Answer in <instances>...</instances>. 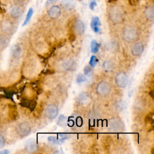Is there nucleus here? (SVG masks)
Returning <instances> with one entry per match:
<instances>
[{
	"label": "nucleus",
	"mask_w": 154,
	"mask_h": 154,
	"mask_svg": "<svg viewBox=\"0 0 154 154\" xmlns=\"http://www.w3.org/2000/svg\"><path fill=\"white\" fill-rule=\"evenodd\" d=\"M97 62H98V60H97V57L94 55H92L90 58V60L89 61V64L91 67H94L96 66Z\"/></svg>",
	"instance_id": "obj_25"
},
{
	"label": "nucleus",
	"mask_w": 154,
	"mask_h": 154,
	"mask_svg": "<svg viewBox=\"0 0 154 154\" xmlns=\"http://www.w3.org/2000/svg\"><path fill=\"white\" fill-rule=\"evenodd\" d=\"M73 28L75 32L78 35H81L84 33L85 30V26L84 23L80 19H76L73 25Z\"/></svg>",
	"instance_id": "obj_11"
},
{
	"label": "nucleus",
	"mask_w": 154,
	"mask_h": 154,
	"mask_svg": "<svg viewBox=\"0 0 154 154\" xmlns=\"http://www.w3.org/2000/svg\"><path fill=\"white\" fill-rule=\"evenodd\" d=\"M100 26H101V23L100 22L99 18L97 16H94L92 17L90 22V27L95 33H98L100 31Z\"/></svg>",
	"instance_id": "obj_12"
},
{
	"label": "nucleus",
	"mask_w": 154,
	"mask_h": 154,
	"mask_svg": "<svg viewBox=\"0 0 154 154\" xmlns=\"http://www.w3.org/2000/svg\"><path fill=\"white\" fill-rule=\"evenodd\" d=\"M33 13H34V11H33V9L32 8H29L27 13H26V17H25V19L24 20V22L22 24V26H25L26 25L30 20V19H31V17L33 14Z\"/></svg>",
	"instance_id": "obj_20"
},
{
	"label": "nucleus",
	"mask_w": 154,
	"mask_h": 154,
	"mask_svg": "<svg viewBox=\"0 0 154 154\" xmlns=\"http://www.w3.org/2000/svg\"><path fill=\"white\" fill-rule=\"evenodd\" d=\"M122 35L123 39L128 42H135L138 37V33L137 29L132 25H126L123 29Z\"/></svg>",
	"instance_id": "obj_1"
},
{
	"label": "nucleus",
	"mask_w": 154,
	"mask_h": 154,
	"mask_svg": "<svg viewBox=\"0 0 154 154\" xmlns=\"http://www.w3.org/2000/svg\"><path fill=\"white\" fill-rule=\"evenodd\" d=\"M152 93H153V90L150 91V93H149V94H150V96H151V97H153V95Z\"/></svg>",
	"instance_id": "obj_34"
},
{
	"label": "nucleus",
	"mask_w": 154,
	"mask_h": 154,
	"mask_svg": "<svg viewBox=\"0 0 154 154\" xmlns=\"http://www.w3.org/2000/svg\"><path fill=\"white\" fill-rule=\"evenodd\" d=\"M45 113L48 119L52 120L57 116L58 113V109L55 105L50 104L46 106Z\"/></svg>",
	"instance_id": "obj_6"
},
{
	"label": "nucleus",
	"mask_w": 154,
	"mask_h": 154,
	"mask_svg": "<svg viewBox=\"0 0 154 154\" xmlns=\"http://www.w3.org/2000/svg\"><path fill=\"white\" fill-rule=\"evenodd\" d=\"M8 12L11 17L13 19H17L22 16L23 10L20 6L18 5H14L10 8Z\"/></svg>",
	"instance_id": "obj_8"
},
{
	"label": "nucleus",
	"mask_w": 154,
	"mask_h": 154,
	"mask_svg": "<svg viewBox=\"0 0 154 154\" xmlns=\"http://www.w3.org/2000/svg\"><path fill=\"white\" fill-rule=\"evenodd\" d=\"M78 102L82 105H88L90 102V96L87 93H81L78 97Z\"/></svg>",
	"instance_id": "obj_14"
},
{
	"label": "nucleus",
	"mask_w": 154,
	"mask_h": 154,
	"mask_svg": "<svg viewBox=\"0 0 154 154\" xmlns=\"http://www.w3.org/2000/svg\"><path fill=\"white\" fill-rule=\"evenodd\" d=\"M100 43H97V42L95 40H93L90 44V48H91V52L93 54H95L98 52L100 46Z\"/></svg>",
	"instance_id": "obj_18"
},
{
	"label": "nucleus",
	"mask_w": 154,
	"mask_h": 154,
	"mask_svg": "<svg viewBox=\"0 0 154 154\" xmlns=\"http://www.w3.org/2000/svg\"><path fill=\"white\" fill-rule=\"evenodd\" d=\"M86 81V78L84 75H82V74H78L76 76V82L78 84L82 83L84 81Z\"/></svg>",
	"instance_id": "obj_26"
},
{
	"label": "nucleus",
	"mask_w": 154,
	"mask_h": 154,
	"mask_svg": "<svg viewBox=\"0 0 154 154\" xmlns=\"http://www.w3.org/2000/svg\"><path fill=\"white\" fill-rule=\"evenodd\" d=\"M1 28L4 32L10 34L14 29V24L10 19H4L1 23Z\"/></svg>",
	"instance_id": "obj_7"
},
{
	"label": "nucleus",
	"mask_w": 154,
	"mask_h": 154,
	"mask_svg": "<svg viewBox=\"0 0 154 154\" xmlns=\"http://www.w3.org/2000/svg\"><path fill=\"white\" fill-rule=\"evenodd\" d=\"M108 14L111 21L115 24L121 22L123 19V12L119 7L112 6L110 7Z\"/></svg>",
	"instance_id": "obj_2"
},
{
	"label": "nucleus",
	"mask_w": 154,
	"mask_h": 154,
	"mask_svg": "<svg viewBox=\"0 0 154 154\" xmlns=\"http://www.w3.org/2000/svg\"><path fill=\"white\" fill-rule=\"evenodd\" d=\"M11 52L14 57L17 58L21 55L22 49L19 45H14L11 49Z\"/></svg>",
	"instance_id": "obj_17"
},
{
	"label": "nucleus",
	"mask_w": 154,
	"mask_h": 154,
	"mask_svg": "<svg viewBox=\"0 0 154 154\" xmlns=\"http://www.w3.org/2000/svg\"><path fill=\"white\" fill-rule=\"evenodd\" d=\"M35 105H36V102L34 100L25 101L23 103V106H27L28 108H29L32 111L34 109V108L35 107Z\"/></svg>",
	"instance_id": "obj_23"
},
{
	"label": "nucleus",
	"mask_w": 154,
	"mask_h": 154,
	"mask_svg": "<svg viewBox=\"0 0 154 154\" xmlns=\"http://www.w3.org/2000/svg\"><path fill=\"white\" fill-rule=\"evenodd\" d=\"M8 153V151L7 150H4L2 151H0V154H7Z\"/></svg>",
	"instance_id": "obj_31"
},
{
	"label": "nucleus",
	"mask_w": 154,
	"mask_h": 154,
	"mask_svg": "<svg viewBox=\"0 0 154 154\" xmlns=\"http://www.w3.org/2000/svg\"><path fill=\"white\" fill-rule=\"evenodd\" d=\"M96 5H97V4H96V1H91V2H90V8L92 10H94V8Z\"/></svg>",
	"instance_id": "obj_30"
},
{
	"label": "nucleus",
	"mask_w": 154,
	"mask_h": 154,
	"mask_svg": "<svg viewBox=\"0 0 154 154\" xmlns=\"http://www.w3.org/2000/svg\"><path fill=\"white\" fill-rule=\"evenodd\" d=\"M144 45L141 42L135 43L131 48V53L134 56H140L143 52Z\"/></svg>",
	"instance_id": "obj_10"
},
{
	"label": "nucleus",
	"mask_w": 154,
	"mask_h": 154,
	"mask_svg": "<svg viewBox=\"0 0 154 154\" xmlns=\"http://www.w3.org/2000/svg\"><path fill=\"white\" fill-rule=\"evenodd\" d=\"M102 67L105 72H110L113 68V65L110 61H105L103 63Z\"/></svg>",
	"instance_id": "obj_22"
},
{
	"label": "nucleus",
	"mask_w": 154,
	"mask_h": 154,
	"mask_svg": "<svg viewBox=\"0 0 154 154\" xmlns=\"http://www.w3.org/2000/svg\"><path fill=\"white\" fill-rule=\"evenodd\" d=\"M146 120L147 121H148L149 122H151L152 123H153V112H152L151 114H149V115H148V116L146 117Z\"/></svg>",
	"instance_id": "obj_29"
},
{
	"label": "nucleus",
	"mask_w": 154,
	"mask_h": 154,
	"mask_svg": "<svg viewBox=\"0 0 154 154\" xmlns=\"http://www.w3.org/2000/svg\"><path fill=\"white\" fill-rule=\"evenodd\" d=\"M25 150L29 152V153H33L35 152L38 149V146L37 143L33 141V140H29L28 141L25 146Z\"/></svg>",
	"instance_id": "obj_15"
},
{
	"label": "nucleus",
	"mask_w": 154,
	"mask_h": 154,
	"mask_svg": "<svg viewBox=\"0 0 154 154\" xmlns=\"http://www.w3.org/2000/svg\"><path fill=\"white\" fill-rule=\"evenodd\" d=\"M57 0H48V1L50 2V3H54V2H56Z\"/></svg>",
	"instance_id": "obj_32"
},
{
	"label": "nucleus",
	"mask_w": 154,
	"mask_h": 154,
	"mask_svg": "<svg viewBox=\"0 0 154 154\" xmlns=\"http://www.w3.org/2000/svg\"><path fill=\"white\" fill-rule=\"evenodd\" d=\"M129 82L128 75L124 72L117 73L115 76V83L120 88H125L127 86Z\"/></svg>",
	"instance_id": "obj_4"
},
{
	"label": "nucleus",
	"mask_w": 154,
	"mask_h": 154,
	"mask_svg": "<svg viewBox=\"0 0 154 154\" xmlns=\"http://www.w3.org/2000/svg\"><path fill=\"white\" fill-rule=\"evenodd\" d=\"M16 131L18 135L22 137L27 136L31 132L30 125L26 122L20 123L16 127Z\"/></svg>",
	"instance_id": "obj_5"
},
{
	"label": "nucleus",
	"mask_w": 154,
	"mask_h": 154,
	"mask_svg": "<svg viewBox=\"0 0 154 154\" xmlns=\"http://www.w3.org/2000/svg\"><path fill=\"white\" fill-rule=\"evenodd\" d=\"M96 91L99 95L101 96H106L110 93L111 87L108 82L102 81L97 84Z\"/></svg>",
	"instance_id": "obj_3"
},
{
	"label": "nucleus",
	"mask_w": 154,
	"mask_h": 154,
	"mask_svg": "<svg viewBox=\"0 0 154 154\" xmlns=\"http://www.w3.org/2000/svg\"><path fill=\"white\" fill-rule=\"evenodd\" d=\"M109 129L112 131H120L123 128L121 122L116 119H112L109 121Z\"/></svg>",
	"instance_id": "obj_13"
},
{
	"label": "nucleus",
	"mask_w": 154,
	"mask_h": 154,
	"mask_svg": "<svg viewBox=\"0 0 154 154\" xmlns=\"http://www.w3.org/2000/svg\"><path fill=\"white\" fill-rule=\"evenodd\" d=\"M5 144V139L2 135L0 134V149L2 148Z\"/></svg>",
	"instance_id": "obj_28"
},
{
	"label": "nucleus",
	"mask_w": 154,
	"mask_h": 154,
	"mask_svg": "<svg viewBox=\"0 0 154 154\" xmlns=\"http://www.w3.org/2000/svg\"><path fill=\"white\" fill-rule=\"evenodd\" d=\"M64 140H65V138H64L61 137L60 138H57L56 137H52V136L49 137L48 138V140L49 142L53 143L56 144H60L62 143Z\"/></svg>",
	"instance_id": "obj_21"
},
{
	"label": "nucleus",
	"mask_w": 154,
	"mask_h": 154,
	"mask_svg": "<svg viewBox=\"0 0 154 154\" xmlns=\"http://www.w3.org/2000/svg\"><path fill=\"white\" fill-rule=\"evenodd\" d=\"M144 15L147 19L152 20L154 18V7L153 5L147 6L144 10Z\"/></svg>",
	"instance_id": "obj_16"
},
{
	"label": "nucleus",
	"mask_w": 154,
	"mask_h": 154,
	"mask_svg": "<svg viewBox=\"0 0 154 154\" xmlns=\"http://www.w3.org/2000/svg\"><path fill=\"white\" fill-rule=\"evenodd\" d=\"M84 72L85 75H86V76H88V75H91V72H92L91 67H90L89 66H86L84 69Z\"/></svg>",
	"instance_id": "obj_27"
},
{
	"label": "nucleus",
	"mask_w": 154,
	"mask_h": 154,
	"mask_svg": "<svg viewBox=\"0 0 154 154\" xmlns=\"http://www.w3.org/2000/svg\"><path fill=\"white\" fill-rule=\"evenodd\" d=\"M61 13V8L57 5L52 6L48 11V14L49 17L52 19H57L60 17Z\"/></svg>",
	"instance_id": "obj_9"
},
{
	"label": "nucleus",
	"mask_w": 154,
	"mask_h": 154,
	"mask_svg": "<svg viewBox=\"0 0 154 154\" xmlns=\"http://www.w3.org/2000/svg\"><path fill=\"white\" fill-rule=\"evenodd\" d=\"M8 42L7 39L2 36H0V50L5 49L8 46Z\"/></svg>",
	"instance_id": "obj_24"
},
{
	"label": "nucleus",
	"mask_w": 154,
	"mask_h": 154,
	"mask_svg": "<svg viewBox=\"0 0 154 154\" xmlns=\"http://www.w3.org/2000/svg\"><path fill=\"white\" fill-rule=\"evenodd\" d=\"M42 2V0H37V4H41Z\"/></svg>",
	"instance_id": "obj_33"
},
{
	"label": "nucleus",
	"mask_w": 154,
	"mask_h": 154,
	"mask_svg": "<svg viewBox=\"0 0 154 154\" xmlns=\"http://www.w3.org/2000/svg\"><path fill=\"white\" fill-rule=\"evenodd\" d=\"M67 123H68V121L66 117H65L64 115L60 116L57 122L58 125L61 127H65L67 125Z\"/></svg>",
	"instance_id": "obj_19"
}]
</instances>
